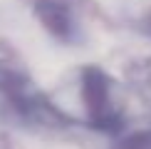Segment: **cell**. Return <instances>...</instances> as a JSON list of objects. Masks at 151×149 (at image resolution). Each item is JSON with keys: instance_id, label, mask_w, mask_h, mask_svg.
I'll list each match as a JSON object with an SVG mask.
<instances>
[{"instance_id": "obj_1", "label": "cell", "mask_w": 151, "mask_h": 149, "mask_svg": "<svg viewBox=\"0 0 151 149\" xmlns=\"http://www.w3.org/2000/svg\"><path fill=\"white\" fill-rule=\"evenodd\" d=\"M70 107L62 109L67 124L79 122L89 129L106 134L124 132L127 124V92L124 87L97 65H84L74 72L70 92Z\"/></svg>"}, {"instance_id": "obj_2", "label": "cell", "mask_w": 151, "mask_h": 149, "mask_svg": "<svg viewBox=\"0 0 151 149\" xmlns=\"http://www.w3.org/2000/svg\"><path fill=\"white\" fill-rule=\"evenodd\" d=\"M0 107L17 122L32 127L67 124L55 99H50L35 80L12 62H0Z\"/></svg>"}, {"instance_id": "obj_3", "label": "cell", "mask_w": 151, "mask_h": 149, "mask_svg": "<svg viewBox=\"0 0 151 149\" xmlns=\"http://www.w3.org/2000/svg\"><path fill=\"white\" fill-rule=\"evenodd\" d=\"M35 15H37V20H40V25L55 37V40H62V42H72L74 40V35H77V22H74V15L70 12L67 5L55 3V0H37Z\"/></svg>"}, {"instance_id": "obj_4", "label": "cell", "mask_w": 151, "mask_h": 149, "mask_svg": "<svg viewBox=\"0 0 151 149\" xmlns=\"http://www.w3.org/2000/svg\"><path fill=\"white\" fill-rule=\"evenodd\" d=\"M124 15L136 30L151 35V0H122Z\"/></svg>"}, {"instance_id": "obj_5", "label": "cell", "mask_w": 151, "mask_h": 149, "mask_svg": "<svg viewBox=\"0 0 151 149\" xmlns=\"http://www.w3.org/2000/svg\"><path fill=\"white\" fill-rule=\"evenodd\" d=\"M109 149H151V127L134 129V132H119L116 142Z\"/></svg>"}, {"instance_id": "obj_6", "label": "cell", "mask_w": 151, "mask_h": 149, "mask_svg": "<svg viewBox=\"0 0 151 149\" xmlns=\"http://www.w3.org/2000/svg\"><path fill=\"white\" fill-rule=\"evenodd\" d=\"M144 87H146V95L151 97V70L146 72V77H144Z\"/></svg>"}]
</instances>
